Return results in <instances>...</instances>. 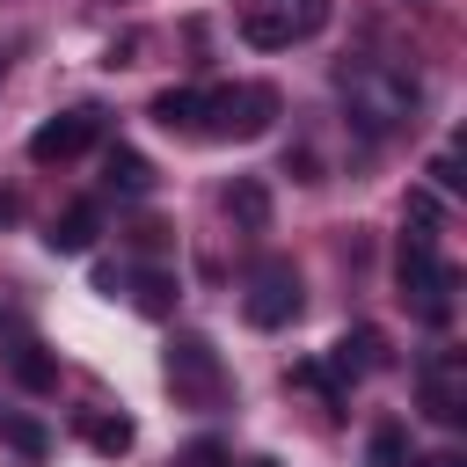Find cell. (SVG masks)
<instances>
[{"label": "cell", "mask_w": 467, "mask_h": 467, "mask_svg": "<svg viewBox=\"0 0 467 467\" xmlns=\"http://www.w3.org/2000/svg\"><path fill=\"white\" fill-rule=\"evenodd\" d=\"M241 36H248L255 51H285V44H299V36L285 29V15H277V7H255V15L241 22Z\"/></svg>", "instance_id": "15"}, {"label": "cell", "mask_w": 467, "mask_h": 467, "mask_svg": "<svg viewBox=\"0 0 467 467\" xmlns=\"http://www.w3.org/2000/svg\"><path fill=\"white\" fill-rule=\"evenodd\" d=\"M292 387H314L328 409H343V394H350V379H343L336 365H314V358H306V365H292Z\"/></svg>", "instance_id": "16"}, {"label": "cell", "mask_w": 467, "mask_h": 467, "mask_svg": "<svg viewBox=\"0 0 467 467\" xmlns=\"http://www.w3.org/2000/svg\"><path fill=\"white\" fill-rule=\"evenodd\" d=\"M336 88H343V102H350V124L372 131V139L409 131L416 109H423L416 73H401V66H387V58H350V66H336Z\"/></svg>", "instance_id": "1"}, {"label": "cell", "mask_w": 467, "mask_h": 467, "mask_svg": "<svg viewBox=\"0 0 467 467\" xmlns=\"http://www.w3.org/2000/svg\"><path fill=\"white\" fill-rule=\"evenodd\" d=\"M80 438H88L102 460H117V452H131L139 423H131V416H80Z\"/></svg>", "instance_id": "13"}, {"label": "cell", "mask_w": 467, "mask_h": 467, "mask_svg": "<svg viewBox=\"0 0 467 467\" xmlns=\"http://www.w3.org/2000/svg\"><path fill=\"white\" fill-rule=\"evenodd\" d=\"M328 365H336L343 379H365V372H387V365H394V350H387V336H379L372 321H358V328H343V336H336Z\"/></svg>", "instance_id": "8"}, {"label": "cell", "mask_w": 467, "mask_h": 467, "mask_svg": "<svg viewBox=\"0 0 467 467\" xmlns=\"http://www.w3.org/2000/svg\"><path fill=\"white\" fill-rule=\"evenodd\" d=\"M431 175H438V190H460V161H452V153H438V161H431Z\"/></svg>", "instance_id": "22"}, {"label": "cell", "mask_w": 467, "mask_h": 467, "mask_svg": "<svg viewBox=\"0 0 467 467\" xmlns=\"http://www.w3.org/2000/svg\"><path fill=\"white\" fill-rule=\"evenodd\" d=\"M365 467H409V431H401V423H372Z\"/></svg>", "instance_id": "17"}, {"label": "cell", "mask_w": 467, "mask_h": 467, "mask_svg": "<svg viewBox=\"0 0 467 467\" xmlns=\"http://www.w3.org/2000/svg\"><path fill=\"white\" fill-rule=\"evenodd\" d=\"M409 467H467L460 452H431V460H409Z\"/></svg>", "instance_id": "24"}, {"label": "cell", "mask_w": 467, "mask_h": 467, "mask_svg": "<svg viewBox=\"0 0 467 467\" xmlns=\"http://www.w3.org/2000/svg\"><path fill=\"white\" fill-rule=\"evenodd\" d=\"M226 212L241 234H270V182L263 175H234L226 182Z\"/></svg>", "instance_id": "9"}, {"label": "cell", "mask_w": 467, "mask_h": 467, "mask_svg": "<svg viewBox=\"0 0 467 467\" xmlns=\"http://www.w3.org/2000/svg\"><path fill=\"white\" fill-rule=\"evenodd\" d=\"M15 219H22V197H15V190H0V226H15Z\"/></svg>", "instance_id": "23"}, {"label": "cell", "mask_w": 467, "mask_h": 467, "mask_svg": "<svg viewBox=\"0 0 467 467\" xmlns=\"http://www.w3.org/2000/svg\"><path fill=\"white\" fill-rule=\"evenodd\" d=\"M168 387H175V401L212 409V401L226 394V365H219V350H212L204 336H175V343H168Z\"/></svg>", "instance_id": "4"}, {"label": "cell", "mask_w": 467, "mask_h": 467, "mask_svg": "<svg viewBox=\"0 0 467 467\" xmlns=\"http://www.w3.org/2000/svg\"><path fill=\"white\" fill-rule=\"evenodd\" d=\"M0 438H7V445H15L22 460H44V452H51L44 423H29V416H7V409H0Z\"/></svg>", "instance_id": "18"}, {"label": "cell", "mask_w": 467, "mask_h": 467, "mask_svg": "<svg viewBox=\"0 0 467 467\" xmlns=\"http://www.w3.org/2000/svg\"><path fill=\"white\" fill-rule=\"evenodd\" d=\"M95 131H102V117H95V109H66V117H51V124H36V131H29V161H36V168L73 161V153H88V146H95Z\"/></svg>", "instance_id": "7"}, {"label": "cell", "mask_w": 467, "mask_h": 467, "mask_svg": "<svg viewBox=\"0 0 467 467\" xmlns=\"http://www.w3.org/2000/svg\"><path fill=\"white\" fill-rule=\"evenodd\" d=\"M226 467H277V460H226Z\"/></svg>", "instance_id": "25"}, {"label": "cell", "mask_w": 467, "mask_h": 467, "mask_svg": "<svg viewBox=\"0 0 467 467\" xmlns=\"http://www.w3.org/2000/svg\"><path fill=\"white\" fill-rule=\"evenodd\" d=\"M394 277H401V306L423 321V328H445L452 321V292H460V270L438 255L431 226L401 234V255H394Z\"/></svg>", "instance_id": "2"}, {"label": "cell", "mask_w": 467, "mask_h": 467, "mask_svg": "<svg viewBox=\"0 0 467 467\" xmlns=\"http://www.w3.org/2000/svg\"><path fill=\"white\" fill-rule=\"evenodd\" d=\"M7 372H15L29 394H51V387H58V365H51L36 343H15V350H7Z\"/></svg>", "instance_id": "14"}, {"label": "cell", "mask_w": 467, "mask_h": 467, "mask_svg": "<svg viewBox=\"0 0 467 467\" xmlns=\"http://www.w3.org/2000/svg\"><path fill=\"white\" fill-rule=\"evenodd\" d=\"M44 241H51V255H88V241H95V204H66Z\"/></svg>", "instance_id": "12"}, {"label": "cell", "mask_w": 467, "mask_h": 467, "mask_svg": "<svg viewBox=\"0 0 467 467\" xmlns=\"http://www.w3.org/2000/svg\"><path fill=\"white\" fill-rule=\"evenodd\" d=\"M277 15H285V29H292V36H314V29H328V0H285Z\"/></svg>", "instance_id": "20"}, {"label": "cell", "mask_w": 467, "mask_h": 467, "mask_svg": "<svg viewBox=\"0 0 467 467\" xmlns=\"http://www.w3.org/2000/svg\"><path fill=\"white\" fill-rule=\"evenodd\" d=\"M168 306H175V277H168V270H139V314L161 321Z\"/></svg>", "instance_id": "19"}, {"label": "cell", "mask_w": 467, "mask_h": 467, "mask_svg": "<svg viewBox=\"0 0 467 467\" xmlns=\"http://www.w3.org/2000/svg\"><path fill=\"white\" fill-rule=\"evenodd\" d=\"M248 321L255 328H285V321H299V270L292 263H255V277H248Z\"/></svg>", "instance_id": "6"}, {"label": "cell", "mask_w": 467, "mask_h": 467, "mask_svg": "<svg viewBox=\"0 0 467 467\" xmlns=\"http://www.w3.org/2000/svg\"><path fill=\"white\" fill-rule=\"evenodd\" d=\"M153 124L161 131H197L204 124V88H161L153 95Z\"/></svg>", "instance_id": "10"}, {"label": "cell", "mask_w": 467, "mask_h": 467, "mask_svg": "<svg viewBox=\"0 0 467 467\" xmlns=\"http://www.w3.org/2000/svg\"><path fill=\"white\" fill-rule=\"evenodd\" d=\"M416 401H423L431 423L460 431V423H467V358H460V350H431V358L416 365Z\"/></svg>", "instance_id": "5"}, {"label": "cell", "mask_w": 467, "mask_h": 467, "mask_svg": "<svg viewBox=\"0 0 467 467\" xmlns=\"http://www.w3.org/2000/svg\"><path fill=\"white\" fill-rule=\"evenodd\" d=\"M277 124V88L263 80H241V88H204V124L212 139H263Z\"/></svg>", "instance_id": "3"}, {"label": "cell", "mask_w": 467, "mask_h": 467, "mask_svg": "<svg viewBox=\"0 0 467 467\" xmlns=\"http://www.w3.org/2000/svg\"><path fill=\"white\" fill-rule=\"evenodd\" d=\"M102 182L124 190V197H146V190H153V161L131 153V146H109V153H102Z\"/></svg>", "instance_id": "11"}, {"label": "cell", "mask_w": 467, "mask_h": 467, "mask_svg": "<svg viewBox=\"0 0 467 467\" xmlns=\"http://www.w3.org/2000/svg\"><path fill=\"white\" fill-rule=\"evenodd\" d=\"M226 460H234V452H226L219 438H197V445H190V452H182L175 467H226Z\"/></svg>", "instance_id": "21"}]
</instances>
